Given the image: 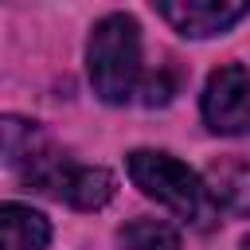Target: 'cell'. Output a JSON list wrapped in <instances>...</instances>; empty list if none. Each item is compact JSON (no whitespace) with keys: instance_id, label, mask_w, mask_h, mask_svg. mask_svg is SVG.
I'll return each instance as SVG.
<instances>
[{"instance_id":"6da1fadb","label":"cell","mask_w":250,"mask_h":250,"mask_svg":"<svg viewBox=\"0 0 250 250\" xmlns=\"http://www.w3.org/2000/svg\"><path fill=\"white\" fill-rule=\"evenodd\" d=\"M86 62H90L94 94L102 102H109V105L129 102L141 82V27H137V20L125 12L98 20L90 47H86Z\"/></svg>"},{"instance_id":"8992f818","label":"cell","mask_w":250,"mask_h":250,"mask_svg":"<svg viewBox=\"0 0 250 250\" xmlns=\"http://www.w3.org/2000/svg\"><path fill=\"white\" fill-rule=\"evenodd\" d=\"M55 195H62L78 211H98L113 199V176L105 168H66Z\"/></svg>"},{"instance_id":"277c9868","label":"cell","mask_w":250,"mask_h":250,"mask_svg":"<svg viewBox=\"0 0 250 250\" xmlns=\"http://www.w3.org/2000/svg\"><path fill=\"white\" fill-rule=\"evenodd\" d=\"M156 12L188 39H207L230 31L242 16H250V0H164Z\"/></svg>"},{"instance_id":"9c48e42d","label":"cell","mask_w":250,"mask_h":250,"mask_svg":"<svg viewBox=\"0 0 250 250\" xmlns=\"http://www.w3.org/2000/svg\"><path fill=\"white\" fill-rule=\"evenodd\" d=\"M215 195H219V203H223L227 211L250 215V168H230V172L219 180Z\"/></svg>"},{"instance_id":"52a82bcc","label":"cell","mask_w":250,"mask_h":250,"mask_svg":"<svg viewBox=\"0 0 250 250\" xmlns=\"http://www.w3.org/2000/svg\"><path fill=\"white\" fill-rule=\"evenodd\" d=\"M39 129L35 121L23 117H0V168H16V164H31L39 156Z\"/></svg>"},{"instance_id":"3957f363","label":"cell","mask_w":250,"mask_h":250,"mask_svg":"<svg viewBox=\"0 0 250 250\" xmlns=\"http://www.w3.org/2000/svg\"><path fill=\"white\" fill-rule=\"evenodd\" d=\"M203 121L211 133L246 137L250 133V66H219L203 86Z\"/></svg>"},{"instance_id":"5b68a950","label":"cell","mask_w":250,"mask_h":250,"mask_svg":"<svg viewBox=\"0 0 250 250\" xmlns=\"http://www.w3.org/2000/svg\"><path fill=\"white\" fill-rule=\"evenodd\" d=\"M51 223L23 207V203H0V250H47Z\"/></svg>"},{"instance_id":"ba28073f","label":"cell","mask_w":250,"mask_h":250,"mask_svg":"<svg viewBox=\"0 0 250 250\" xmlns=\"http://www.w3.org/2000/svg\"><path fill=\"white\" fill-rule=\"evenodd\" d=\"M117 242L121 250H180V234L164 219H133L117 230Z\"/></svg>"},{"instance_id":"30bf717a","label":"cell","mask_w":250,"mask_h":250,"mask_svg":"<svg viewBox=\"0 0 250 250\" xmlns=\"http://www.w3.org/2000/svg\"><path fill=\"white\" fill-rule=\"evenodd\" d=\"M242 250H250V238H246V242H242Z\"/></svg>"},{"instance_id":"7a4b0ae2","label":"cell","mask_w":250,"mask_h":250,"mask_svg":"<svg viewBox=\"0 0 250 250\" xmlns=\"http://www.w3.org/2000/svg\"><path fill=\"white\" fill-rule=\"evenodd\" d=\"M129 180L156 203H164L172 215L191 219V223H207L211 203H207V188L203 180L176 156L168 152H152V148H137L125 156Z\"/></svg>"}]
</instances>
